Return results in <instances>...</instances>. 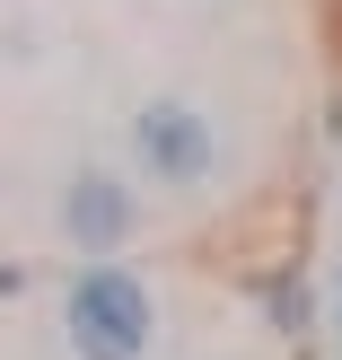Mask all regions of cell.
Here are the masks:
<instances>
[{"instance_id":"cell-3","label":"cell","mask_w":342,"mask_h":360,"mask_svg":"<svg viewBox=\"0 0 342 360\" xmlns=\"http://www.w3.org/2000/svg\"><path fill=\"white\" fill-rule=\"evenodd\" d=\"M62 238L88 246V255H114L123 238H132V193H123V176L105 167H79L62 185Z\"/></svg>"},{"instance_id":"cell-1","label":"cell","mask_w":342,"mask_h":360,"mask_svg":"<svg viewBox=\"0 0 342 360\" xmlns=\"http://www.w3.org/2000/svg\"><path fill=\"white\" fill-rule=\"evenodd\" d=\"M62 334H70V352H79V360H140V352H150V334H158L140 273H123V264L97 255V264L62 290Z\"/></svg>"},{"instance_id":"cell-2","label":"cell","mask_w":342,"mask_h":360,"mask_svg":"<svg viewBox=\"0 0 342 360\" xmlns=\"http://www.w3.org/2000/svg\"><path fill=\"white\" fill-rule=\"evenodd\" d=\"M132 167L158 176V185H202V176L220 167V141H211L202 105H185V97H150V105L132 115Z\"/></svg>"},{"instance_id":"cell-4","label":"cell","mask_w":342,"mask_h":360,"mask_svg":"<svg viewBox=\"0 0 342 360\" xmlns=\"http://www.w3.org/2000/svg\"><path fill=\"white\" fill-rule=\"evenodd\" d=\"M334 326H342V273H334Z\"/></svg>"}]
</instances>
